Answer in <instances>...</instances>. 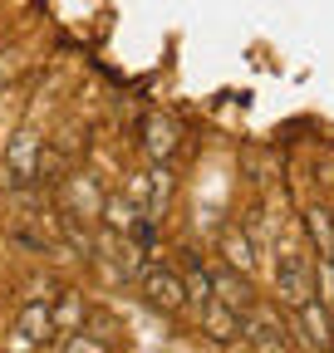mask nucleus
Instances as JSON below:
<instances>
[{"label":"nucleus","instance_id":"f257e3e1","mask_svg":"<svg viewBox=\"0 0 334 353\" xmlns=\"http://www.w3.org/2000/svg\"><path fill=\"white\" fill-rule=\"evenodd\" d=\"M241 339H246L250 353H290L280 314H275V309H261V304H250L241 314Z\"/></svg>","mask_w":334,"mask_h":353},{"label":"nucleus","instance_id":"f03ea898","mask_svg":"<svg viewBox=\"0 0 334 353\" xmlns=\"http://www.w3.org/2000/svg\"><path fill=\"white\" fill-rule=\"evenodd\" d=\"M275 285H280V299H285L290 309H300V304H310V299H315L310 265H305V255H300V250H285V255L275 260Z\"/></svg>","mask_w":334,"mask_h":353},{"label":"nucleus","instance_id":"7ed1b4c3","mask_svg":"<svg viewBox=\"0 0 334 353\" xmlns=\"http://www.w3.org/2000/svg\"><path fill=\"white\" fill-rule=\"evenodd\" d=\"M143 294H148L157 309H167V314L187 309V290H182V280L167 270V265H148V270H143Z\"/></svg>","mask_w":334,"mask_h":353},{"label":"nucleus","instance_id":"20e7f679","mask_svg":"<svg viewBox=\"0 0 334 353\" xmlns=\"http://www.w3.org/2000/svg\"><path fill=\"white\" fill-rule=\"evenodd\" d=\"M6 172H10L15 187H30L39 176V138L35 132H20V138L6 148Z\"/></svg>","mask_w":334,"mask_h":353},{"label":"nucleus","instance_id":"39448f33","mask_svg":"<svg viewBox=\"0 0 334 353\" xmlns=\"http://www.w3.org/2000/svg\"><path fill=\"white\" fill-rule=\"evenodd\" d=\"M55 339V314L45 309V299H30L20 309V324H15V348H30V343H50Z\"/></svg>","mask_w":334,"mask_h":353},{"label":"nucleus","instance_id":"423d86ee","mask_svg":"<svg viewBox=\"0 0 334 353\" xmlns=\"http://www.w3.org/2000/svg\"><path fill=\"white\" fill-rule=\"evenodd\" d=\"M212 299L226 304L231 314H246V309H250V285H246L236 270H217V275H212Z\"/></svg>","mask_w":334,"mask_h":353},{"label":"nucleus","instance_id":"0eeeda50","mask_svg":"<svg viewBox=\"0 0 334 353\" xmlns=\"http://www.w3.org/2000/svg\"><path fill=\"white\" fill-rule=\"evenodd\" d=\"M202 329H206V339L212 343H231L236 334H241V314H231L226 304H202Z\"/></svg>","mask_w":334,"mask_h":353},{"label":"nucleus","instance_id":"6e6552de","mask_svg":"<svg viewBox=\"0 0 334 353\" xmlns=\"http://www.w3.org/2000/svg\"><path fill=\"white\" fill-rule=\"evenodd\" d=\"M300 319H305V343L324 353L329 348V309L310 299V304H300Z\"/></svg>","mask_w":334,"mask_h":353},{"label":"nucleus","instance_id":"1a4fd4ad","mask_svg":"<svg viewBox=\"0 0 334 353\" xmlns=\"http://www.w3.org/2000/svg\"><path fill=\"white\" fill-rule=\"evenodd\" d=\"M182 290H187V304H212V270H202V260H197V255L187 260Z\"/></svg>","mask_w":334,"mask_h":353},{"label":"nucleus","instance_id":"9d476101","mask_svg":"<svg viewBox=\"0 0 334 353\" xmlns=\"http://www.w3.org/2000/svg\"><path fill=\"white\" fill-rule=\"evenodd\" d=\"M173 148H177V132H173V123L153 118V123H148V152H153V157H173Z\"/></svg>","mask_w":334,"mask_h":353},{"label":"nucleus","instance_id":"9b49d317","mask_svg":"<svg viewBox=\"0 0 334 353\" xmlns=\"http://www.w3.org/2000/svg\"><path fill=\"white\" fill-rule=\"evenodd\" d=\"M104 216H108V226H113V231H123V236L138 226V206H133V201H118V196H113V201H104Z\"/></svg>","mask_w":334,"mask_h":353},{"label":"nucleus","instance_id":"f8f14e48","mask_svg":"<svg viewBox=\"0 0 334 353\" xmlns=\"http://www.w3.org/2000/svg\"><path fill=\"white\" fill-rule=\"evenodd\" d=\"M310 236L320 241V255H334V231H329V211L310 206Z\"/></svg>","mask_w":334,"mask_h":353},{"label":"nucleus","instance_id":"ddd939ff","mask_svg":"<svg viewBox=\"0 0 334 353\" xmlns=\"http://www.w3.org/2000/svg\"><path fill=\"white\" fill-rule=\"evenodd\" d=\"M315 280H320V304L334 314V255H320V265H315Z\"/></svg>","mask_w":334,"mask_h":353},{"label":"nucleus","instance_id":"4468645a","mask_svg":"<svg viewBox=\"0 0 334 353\" xmlns=\"http://www.w3.org/2000/svg\"><path fill=\"white\" fill-rule=\"evenodd\" d=\"M222 250H226V260H231V265H241V270H250V236H241V231H226Z\"/></svg>","mask_w":334,"mask_h":353},{"label":"nucleus","instance_id":"2eb2a0df","mask_svg":"<svg viewBox=\"0 0 334 353\" xmlns=\"http://www.w3.org/2000/svg\"><path fill=\"white\" fill-rule=\"evenodd\" d=\"M64 353H108L104 339H89V334H69L64 339Z\"/></svg>","mask_w":334,"mask_h":353}]
</instances>
